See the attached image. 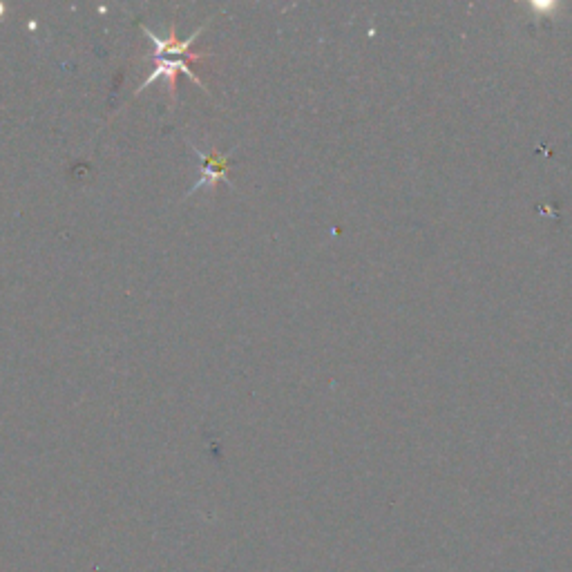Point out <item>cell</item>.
Returning a JSON list of instances; mask_svg holds the SVG:
<instances>
[{"label":"cell","instance_id":"1","mask_svg":"<svg viewBox=\"0 0 572 572\" xmlns=\"http://www.w3.org/2000/svg\"><path fill=\"white\" fill-rule=\"evenodd\" d=\"M204 30H206V25L199 27L195 34H190L188 38H184V41H179L177 32H175V25H170V30L166 34H157V32L148 30V27H143V32L148 34L152 47H155V52H152L150 56H143V59L155 61V70H152L148 74V79L139 85L137 94L146 90L152 81L166 79L168 94H170V99H173V103H175V99H177V74L179 72L190 76V79H193L199 85V88H202L204 92H208L206 85L199 81V76L193 70H190V61H204V59H208V56H204V54H193V52H190V45L197 41V36L202 34Z\"/></svg>","mask_w":572,"mask_h":572},{"label":"cell","instance_id":"2","mask_svg":"<svg viewBox=\"0 0 572 572\" xmlns=\"http://www.w3.org/2000/svg\"><path fill=\"white\" fill-rule=\"evenodd\" d=\"M188 146L195 150V155L199 157V161H202V179L197 181V184L188 190V195H193L197 193L199 188H215L217 184H228L231 186V181H228V166H231V161H228V157L233 155V150L231 152H226V155H222V152H213V155H204L202 150H199L195 143H190L188 141ZM186 195V197H188Z\"/></svg>","mask_w":572,"mask_h":572}]
</instances>
